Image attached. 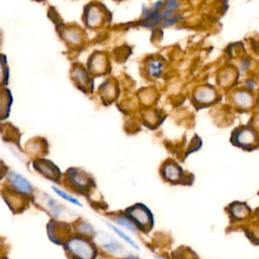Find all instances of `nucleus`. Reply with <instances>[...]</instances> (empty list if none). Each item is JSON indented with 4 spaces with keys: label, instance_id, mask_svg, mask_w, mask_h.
Here are the masks:
<instances>
[{
    "label": "nucleus",
    "instance_id": "nucleus-20",
    "mask_svg": "<svg viewBox=\"0 0 259 259\" xmlns=\"http://www.w3.org/2000/svg\"><path fill=\"white\" fill-rule=\"evenodd\" d=\"M178 6H179V3H178L177 1H167V2L165 3L164 9H166V10H170V11H173V10H175Z\"/></svg>",
    "mask_w": 259,
    "mask_h": 259
},
{
    "label": "nucleus",
    "instance_id": "nucleus-9",
    "mask_svg": "<svg viewBox=\"0 0 259 259\" xmlns=\"http://www.w3.org/2000/svg\"><path fill=\"white\" fill-rule=\"evenodd\" d=\"M107 66L108 63L106 58L100 53H95L88 60V68L92 73L95 74H103V72H106Z\"/></svg>",
    "mask_w": 259,
    "mask_h": 259
},
{
    "label": "nucleus",
    "instance_id": "nucleus-22",
    "mask_svg": "<svg viewBox=\"0 0 259 259\" xmlns=\"http://www.w3.org/2000/svg\"><path fill=\"white\" fill-rule=\"evenodd\" d=\"M80 232H82L84 234H90L92 232V227L88 224H82L80 226Z\"/></svg>",
    "mask_w": 259,
    "mask_h": 259
},
{
    "label": "nucleus",
    "instance_id": "nucleus-23",
    "mask_svg": "<svg viewBox=\"0 0 259 259\" xmlns=\"http://www.w3.org/2000/svg\"><path fill=\"white\" fill-rule=\"evenodd\" d=\"M126 259H138L137 257H134V256H130V257H127Z\"/></svg>",
    "mask_w": 259,
    "mask_h": 259
},
{
    "label": "nucleus",
    "instance_id": "nucleus-5",
    "mask_svg": "<svg viewBox=\"0 0 259 259\" xmlns=\"http://www.w3.org/2000/svg\"><path fill=\"white\" fill-rule=\"evenodd\" d=\"M67 176L68 180L71 182L75 189H78L81 192L89 190V187L91 185V179L83 171H79L75 168H70L67 172Z\"/></svg>",
    "mask_w": 259,
    "mask_h": 259
},
{
    "label": "nucleus",
    "instance_id": "nucleus-8",
    "mask_svg": "<svg viewBox=\"0 0 259 259\" xmlns=\"http://www.w3.org/2000/svg\"><path fill=\"white\" fill-rule=\"evenodd\" d=\"M8 182L12 187H14L17 191L23 194H30L32 192V187L30 183L21 175L15 172H10L8 174Z\"/></svg>",
    "mask_w": 259,
    "mask_h": 259
},
{
    "label": "nucleus",
    "instance_id": "nucleus-24",
    "mask_svg": "<svg viewBox=\"0 0 259 259\" xmlns=\"http://www.w3.org/2000/svg\"><path fill=\"white\" fill-rule=\"evenodd\" d=\"M158 259H163V258H161V257H158Z\"/></svg>",
    "mask_w": 259,
    "mask_h": 259
},
{
    "label": "nucleus",
    "instance_id": "nucleus-3",
    "mask_svg": "<svg viewBox=\"0 0 259 259\" xmlns=\"http://www.w3.org/2000/svg\"><path fill=\"white\" fill-rule=\"evenodd\" d=\"M161 175L172 184H190L188 179H192L188 178L182 168L173 161H168L162 166Z\"/></svg>",
    "mask_w": 259,
    "mask_h": 259
},
{
    "label": "nucleus",
    "instance_id": "nucleus-17",
    "mask_svg": "<svg viewBox=\"0 0 259 259\" xmlns=\"http://www.w3.org/2000/svg\"><path fill=\"white\" fill-rule=\"evenodd\" d=\"M53 190L57 193V194H59L61 197H63V198H65L66 200H69L70 202H72V203H74V204H77V205H81V203L76 199V198H74L73 196H71V195H69V194H67V193H65L64 191H62V190H60L59 188H56V187H53Z\"/></svg>",
    "mask_w": 259,
    "mask_h": 259
},
{
    "label": "nucleus",
    "instance_id": "nucleus-12",
    "mask_svg": "<svg viewBox=\"0 0 259 259\" xmlns=\"http://www.w3.org/2000/svg\"><path fill=\"white\" fill-rule=\"evenodd\" d=\"M163 63L159 59H152L147 64L148 75L152 77H159L163 71Z\"/></svg>",
    "mask_w": 259,
    "mask_h": 259
},
{
    "label": "nucleus",
    "instance_id": "nucleus-18",
    "mask_svg": "<svg viewBox=\"0 0 259 259\" xmlns=\"http://www.w3.org/2000/svg\"><path fill=\"white\" fill-rule=\"evenodd\" d=\"M103 247H104V249H106L107 251H109L111 253H117L121 249L120 246H118L116 243H113V242L105 243V244H103Z\"/></svg>",
    "mask_w": 259,
    "mask_h": 259
},
{
    "label": "nucleus",
    "instance_id": "nucleus-2",
    "mask_svg": "<svg viewBox=\"0 0 259 259\" xmlns=\"http://www.w3.org/2000/svg\"><path fill=\"white\" fill-rule=\"evenodd\" d=\"M66 249L74 259H94L95 249L93 245L85 239L73 238L66 244Z\"/></svg>",
    "mask_w": 259,
    "mask_h": 259
},
{
    "label": "nucleus",
    "instance_id": "nucleus-19",
    "mask_svg": "<svg viewBox=\"0 0 259 259\" xmlns=\"http://www.w3.org/2000/svg\"><path fill=\"white\" fill-rule=\"evenodd\" d=\"M233 213L234 215H236L237 218H242L246 214V210L242 205H237L233 208Z\"/></svg>",
    "mask_w": 259,
    "mask_h": 259
},
{
    "label": "nucleus",
    "instance_id": "nucleus-1",
    "mask_svg": "<svg viewBox=\"0 0 259 259\" xmlns=\"http://www.w3.org/2000/svg\"><path fill=\"white\" fill-rule=\"evenodd\" d=\"M125 214L140 230L147 232L153 226V215L148 207L142 203H137L125 210Z\"/></svg>",
    "mask_w": 259,
    "mask_h": 259
},
{
    "label": "nucleus",
    "instance_id": "nucleus-4",
    "mask_svg": "<svg viewBox=\"0 0 259 259\" xmlns=\"http://www.w3.org/2000/svg\"><path fill=\"white\" fill-rule=\"evenodd\" d=\"M105 20L104 10L99 7L98 4H90L85 8L84 11V21L87 26L96 27L101 25Z\"/></svg>",
    "mask_w": 259,
    "mask_h": 259
},
{
    "label": "nucleus",
    "instance_id": "nucleus-15",
    "mask_svg": "<svg viewBox=\"0 0 259 259\" xmlns=\"http://www.w3.org/2000/svg\"><path fill=\"white\" fill-rule=\"evenodd\" d=\"M108 226H109V227H110V228H111V229H112V230H113V231H114V232H115L119 237H121L125 242H127L131 246H133V247H134V248H136V249H137V248H139V246L136 244V242H135V241H133V240H132L128 236H126L123 232H121V231H120V230H118L116 227H114V226H112V225H110V224H108Z\"/></svg>",
    "mask_w": 259,
    "mask_h": 259
},
{
    "label": "nucleus",
    "instance_id": "nucleus-16",
    "mask_svg": "<svg viewBox=\"0 0 259 259\" xmlns=\"http://www.w3.org/2000/svg\"><path fill=\"white\" fill-rule=\"evenodd\" d=\"M116 223H118L119 225L125 227L126 229L131 230L132 232L136 231V226H135V224L130 219H126V218H123V217L116 218Z\"/></svg>",
    "mask_w": 259,
    "mask_h": 259
},
{
    "label": "nucleus",
    "instance_id": "nucleus-11",
    "mask_svg": "<svg viewBox=\"0 0 259 259\" xmlns=\"http://www.w3.org/2000/svg\"><path fill=\"white\" fill-rule=\"evenodd\" d=\"M254 134L248 128L240 130L235 134V140L240 146H249L254 142Z\"/></svg>",
    "mask_w": 259,
    "mask_h": 259
},
{
    "label": "nucleus",
    "instance_id": "nucleus-7",
    "mask_svg": "<svg viewBox=\"0 0 259 259\" xmlns=\"http://www.w3.org/2000/svg\"><path fill=\"white\" fill-rule=\"evenodd\" d=\"M72 78L78 85L80 90H92V80L90 79L87 71L80 66H75L72 69Z\"/></svg>",
    "mask_w": 259,
    "mask_h": 259
},
{
    "label": "nucleus",
    "instance_id": "nucleus-6",
    "mask_svg": "<svg viewBox=\"0 0 259 259\" xmlns=\"http://www.w3.org/2000/svg\"><path fill=\"white\" fill-rule=\"evenodd\" d=\"M33 168L37 172L46 176L48 179H51L53 181L59 180L61 176V172L59 168L53 162L48 160H37L33 162Z\"/></svg>",
    "mask_w": 259,
    "mask_h": 259
},
{
    "label": "nucleus",
    "instance_id": "nucleus-14",
    "mask_svg": "<svg viewBox=\"0 0 259 259\" xmlns=\"http://www.w3.org/2000/svg\"><path fill=\"white\" fill-rule=\"evenodd\" d=\"M234 99H235L236 103H237L239 106H242V107L250 106L251 103H252V98H251L250 94H248L247 92H244V91L237 92V93L234 95Z\"/></svg>",
    "mask_w": 259,
    "mask_h": 259
},
{
    "label": "nucleus",
    "instance_id": "nucleus-13",
    "mask_svg": "<svg viewBox=\"0 0 259 259\" xmlns=\"http://www.w3.org/2000/svg\"><path fill=\"white\" fill-rule=\"evenodd\" d=\"M63 32V36L64 38L67 40V41H70L72 44H78L80 42V39H81V34L79 30H76L75 28L73 27H67V28H64V30L62 31ZM61 32V33H62Z\"/></svg>",
    "mask_w": 259,
    "mask_h": 259
},
{
    "label": "nucleus",
    "instance_id": "nucleus-10",
    "mask_svg": "<svg viewBox=\"0 0 259 259\" xmlns=\"http://www.w3.org/2000/svg\"><path fill=\"white\" fill-rule=\"evenodd\" d=\"M215 97V93L211 88L207 87H200L197 88L193 94V98L197 103H209Z\"/></svg>",
    "mask_w": 259,
    "mask_h": 259
},
{
    "label": "nucleus",
    "instance_id": "nucleus-21",
    "mask_svg": "<svg viewBox=\"0 0 259 259\" xmlns=\"http://www.w3.org/2000/svg\"><path fill=\"white\" fill-rule=\"evenodd\" d=\"M182 17V14H176V15H173L171 18L167 19L165 22H163L164 25H172L174 24L175 22H177L179 19H181Z\"/></svg>",
    "mask_w": 259,
    "mask_h": 259
}]
</instances>
